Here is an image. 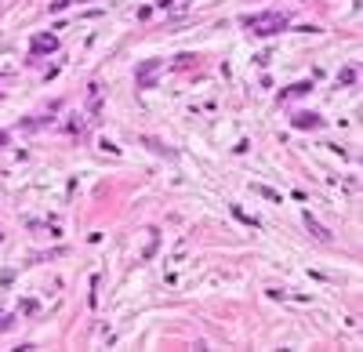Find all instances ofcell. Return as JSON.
I'll return each mask as SVG.
<instances>
[{
  "instance_id": "6da1fadb",
  "label": "cell",
  "mask_w": 363,
  "mask_h": 352,
  "mask_svg": "<svg viewBox=\"0 0 363 352\" xmlns=\"http://www.w3.org/2000/svg\"><path fill=\"white\" fill-rule=\"evenodd\" d=\"M247 26H251L254 36H276L280 29H287V26H291V18H287V11H265V15L247 18Z\"/></svg>"
},
{
  "instance_id": "7a4b0ae2",
  "label": "cell",
  "mask_w": 363,
  "mask_h": 352,
  "mask_svg": "<svg viewBox=\"0 0 363 352\" xmlns=\"http://www.w3.org/2000/svg\"><path fill=\"white\" fill-rule=\"evenodd\" d=\"M164 73V58H145L138 69H135V80H138V87H156V76Z\"/></svg>"
},
{
  "instance_id": "3957f363",
  "label": "cell",
  "mask_w": 363,
  "mask_h": 352,
  "mask_svg": "<svg viewBox=\"0 0 363 352\" xmlns=\"http://www.w3.org/2000/svg\"><path fill=\"white\" fill-rule=\"evenodd\" d=\"M51 51H58V40L51 33H36L33 36V55H51Z\"/></svg>"
},
{
  "instance_id": "277c9868",
  "label": "cell",
  "mask_w": 363,
  "mask_h": 352,
  "mask_svg": "<svg viewBox=\"0 0 363 352\" xmlns=\"http://www.w3.org/2000/svg\"><path fill=\"white\" fill-rule=\"evenodd\" d=\"M319 124H324V116H319V113H298L294 116V127H319Z\"/></svg>"
},
{
  "instance_id": "5b68a950",
  "label": "cell",
  "mask_w": 363,
  "mask_h": 352,
  "mask_svg": "<svg viewBox=\"0 0 363 352\" xmlns=\"http://www.w3.org/2000/svg\"><path fill=\"white\" fill-rule=\"evenodd\" d=\"M305 225H309V232H312V236H316L319 244H331V232H327L324 225H319V222H312V214H305Z\"/></svg>"
},
{
  "instance_id": "8992f818",
  "label": "cell",
  "mask_w": 363,
  "mask_h": 352,
  "mask_svg": "<svg viewBox=\"0 0 363 352\" xmlns=\"http://www.w3.org/2000/svg\"><path fill=\"white\" fill-rule=\"evenodd\" d=\"M88 109L98 116V109H102V84H91L88 87Z\"/></svg>"
},
{
  "instance_id": "52a82bcc",
  "label": "cell",
  "mask_w": 363,
  "mask_h": 352,
  "mask_svg": "<svg viewBox=\"0 0 363 352\" xmlns=\"http://www.w3.org/2000/svg\"><path fill=\"white\" fill-rule=\"evenodd\" d=\"M254 192H258V196H265V200H272V204H284V196H280V192H272L269 185H254Z\"/></svg>"
},
{
  "instance_id": "ba28073f",
  "label": "cell",
  "mask_w": 363,
  "mask_h": 352,
  "mask_svg": "<svg viewBox=\"0 0 363 352\" xmlns=\"http://www.w3.org/2000/svg\"><path fill=\"white\" fill-rule=\"evenodd\" d=\"M309 91H312V84H309V80H302V84L287 87V91H284V98H294V95H309Z\"/></svg>"
},
{
  "instance_id": "9c48e42d",
  "label": "cell",
  "mask_w": 363,
  "mask_h": 352,
  "mask_svg": "<svg viewBox=\"0 0 363 352\" xmlns=\"http://www.w3.org/2000/svg\"><path fill=\"white\" fill-rule=\"evenodd\" d=\"M338 84H345V87H349V84H356V69H352V65L338 73Z\"/></svg>"
},
{
  "instance_id": "30bf717a",
  "label": "cell",
  "mask_w": 363,
  "mask_h": 352,
  "mask_svg": "<svg viewBox=\"0 0 363 352\" xmlns=\"http://www.w3.org/2000/svg\"><path fill=\"white\" fill-rule=\"evenodd\" d=\"M4 142H8V131H0V145H4Z\"/></svg>"
}]
</instances>
